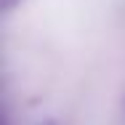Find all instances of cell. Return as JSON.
Returning a JSON list of instances; mask_svg holds the SVG:
<instances>
[{
  "label": "cell",
  "mask_w": 125,
  "mask_h": 125,
  "mask_svg": "<svg viewBox=\"0 0 125 125\" xmlns=\"http://www.w3.org/2000/svg\"><path fill=\"white\" fill-rule=\"evenodd\" d=\"M16 5H19V0H3V8H5V11H13Z\"/></svg>",
  "instance_id": "obj_1"
}]
</instances>
